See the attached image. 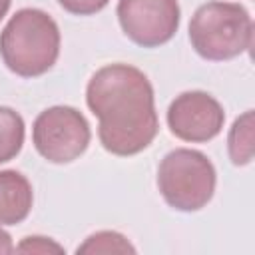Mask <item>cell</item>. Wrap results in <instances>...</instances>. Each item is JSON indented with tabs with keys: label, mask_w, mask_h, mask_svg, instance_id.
Here are the masks:
<instances>
[{
	"label": "cell",
	"mask_w": 255,
	"mask_h": 255,
	"mask_svg": "<svg viewBox=\"0 0 255 255\" xmlns=\"http://www.w3.org/2000/svg\"><path fill=\"white\" fill-rule=\"evenodd\" d=\"M110 0H58V4L76 16H92L108 6Z\"/></svg>",
	"instance_id": "cell-13"
},
{
	"label": "cell",
	"mask_w": 255,
	"mask_h": 255,
	"mask_svg": "<svg viewBox=\"0 0 255 255\" xmlns=\"http://www.w3.org/2000/svg\"><path fill=\"white\" fill-rule=\"evenodd\" d=\"M116 14L124 34L141 48L169 42L181 20L177 0H118Z\"/></svg>",
	"instance_id": "cell-6"
},
{
	"label": "cell",
	"mask_w": 255,
	"mask_h": 255,
	"mask_svg": "<svg viewBox=\"0 0 255 255\" xmlns=\"http://www.w3.org/2000/svg\"><path fill=\"white\" fill-rule=\"evenodd\" d=\"M0 56L22 78L46 74L60 56V28L40 8L18 10L0 32Z\"/></svg>",
	"instance_id": "cell-2"
},
{
	"label": "cell",
	"mask_w": 255,
	"mask_h": 255,
	"mask_svg": "<svg viewBox=\"0 0 255 255\" xmlns=\"http://www.w3.org/2000/svg\"><path fill=\"white\" fill-rule=\"evenodd\" d=\"M76 253H135V247L118 231H98L78 245Z\"/></svg>",
	"instance_id": "cell-11"
},
{
	"label": "cell",
	"mask_w": 255,
	"mask_h": 255,
	"mask_svg": "<svg viewBox=\"0 0 255 255\" xmlns=\"http://www.w3.org/2000/svg\"><path fill=\"white\" fill-rule=\"evenodd\" d=\"M24 128V120L16 110L0 106V163H6L20 153L26 133Z\"/></svg>",
	"instance_id": "cell-10"
},
{
	"label": "cell",
	"mask_w": 255,
	"mask_h": 255,
	"mask_svg": "<svg viewBox=\"0 0 255 255\" xmlns=\"http://www.w3.org/2000/svg\"><path fill=\"white\" fill-rule=\"evenodd\" d=\"M34 203V191L26 175L16 169L0 171V225L22 223Z\"/></svg>",
	"instance_id": "cell-8"
},
{
	"label": "cell",
	"mask_w": 255,
	"mask_h": 255,
	"mask_svg": "<svg viewBox=\"0 0 255 255\" xmlns=\"http://www.w3.org/2000/svg\"><path fill=\"white\" fill-rule=\"evenodd\" d=\"M10 4H12V0H0V20H2V18L8 14Z\"/></svg>",
	"instance_id": "cell-15"
},
{
	"label": "cell",
	"mask_w": 255,
	"mask_h": 255,
	"mask_svg": "<svg viewBox=\"0 0 255 255\" xmlns=\"http://www.w3.org/2000/svg\"><path fill=\"white\" fill-rule=\"evenodd\" d=\"M217 173L211 159L189 147H175L157 167V189L165 203L177 211H199L215 193Z\"/></svg>",
	"instance_id": "cell-4"
},
{
	"label": "cell",
	"mask_w": 255,
	"mask_h": 255,
	"mask_svg": "<svg viewBox=\"0 0 255 255\" xmlns=\"http://www.w3.org/2000/svg\"><path fill=\"white\" fill-rule=\"evenodd\" d=\"M253 110L243 112L227 133V151L233 165H247L253 159Z\"/></svg>",
	"instance_id": "cell-9"
},
{
	"label": "cell",
	"mask_w": 255,
	"mask_h": 255,
	"mask_svg": "<svg viewBox=\"0 0 255 255\" xmlns=\"http://www.w3.org/2000/svg\"><path fill=\"white\" fill-rule=\"evenodd\" d=\"M14 251H18V253H40V255H46V253H64V247L60 243H56L54 239H50V237L28 235V237H24L14 247Z\"/></svg>",
	"instance_id": "cell-12"
},
{
	"label": "cell",
	"mask_w": 255,
	"mask_h": 255,
	"mask_svg": "<svg viewBox=\"0 0 255 255\" xmlns=\"http://www.w3.org/2000/svg\"><path fill=\"white\" fill-rule=\"evenodd\" d=\"M189 42L203 60L237 58L253 44V20L237 2H205L189 20Z\"/></svg>",
	"instance_id": "cell-3"
},
{
	"label": "cell",
	"mask_w": 255,
	"mask_h": 255,
	"mask_svg": "<svg viewBox=\"0 0 255 255\" xmlns=\"http://www.w3.org/2000/svg\"><path fill=\"white\" fill-rule=\"evenodd\" d=\"M92 131L84 114L72 106H52L38 114L32 126L36 151L52 163H70L90 145Z\"/></svg>",
	"instance_id": "cell-5"
},
{
	"label": "cell",
	"mask_w": 255,
	"mask_h": 255,
	"mask_svg": "<svg viewBox=\"0 0 255 255\" xmlns=\"http://www.w3.org/2000/svg\"><path fill=\"white\" fill-rule=\"evenodd\" d=\"M165 120L175 137L191 143H203L221 133L225 112L211 94L191 90L175 96L167 108Z\"/></svg>",
	"instance_id": "cell-7"
},
{
	"label": "cell",
	"mask_w": 255,
	"mask_h": 255,
	"mask_svg": "<svg viewBox=\"0 0 255 255\" xmlns=\"http://www.w3.org/2000/svg\"><path fill=\"white\" fill-rule=\"evenodd\" d=\"M14 251V243H12V237L8 231L2 229L0 225V255H6V253H12Z\"/></svg>",
	"instance_id": "cell-14"
},
{
	"label": "cell",
	"mask_w": 255,
	"mask_h": 255,
	"mask_svg": "<svg viewBox=\"0 0 255 255\" xmlns=\"http://www.w3.org/2000/svg\"><path fill=\"white\" fill-rule=\"evenodd\" d=\"M86 104L98 118L100 143L114 155L143 151L159 131L151 82L135 66L100 68L86 86Z\"/></svg>",
	"instance_id": "cell-1"
}]
</instances>
